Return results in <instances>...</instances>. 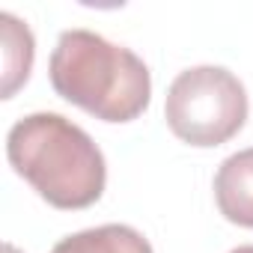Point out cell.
<instances>
[{"mask_svg": "<svg viewBox=\"0 0 253 253\" xmlns=\"http://www.w3.org/2000/svg\"><path fill=\"white\" fill-rule=\"evenodd\" d=\"M12 170L54 209H86L101 200L107 164L95 140L60 113H30L6 134Z\"/></svg>", "mask_w": 253, "mask_h": 253, "instance_id": "6da1fadb", "label": "cell"}, {"mask_svg": "<svg viewBox=\"0 0 253 253\" xmlns=\"http://www.w3.org/2000/svg\"><path fill=\"white\" fill-rule=\"evenodd\" d=\"M48 78L60 98L104 122H131L152 101L149 66L131 48L81 27L60 33Z\"/></svg>", "mask_w": 253, "mask_h": 253, "instance_id": "7a4b0ae2", "label": "cell"}, {"mask_svg": "<svg viewBox=\"0 0 253 253\" xmlns=\"http://www.w3.org/2000/svg\"><path fill=\"white\" fill-rule=\"evenodd\" d=\"M247 89L223 66H194L176 75L167 89L164 119L191 146L211 149L232 140L247 122Z\"/></svg>", "mask_w": 253, "mask_h": 253, "instance_id": "3957f363", "label": "cell"}, {"mask_svg": "<svg viewBox=\"0 0 253 253\" xmlns=\"http://www.w3.org/2000/svg\"><path fill=\"white\" fill-rule=\"evenodd\" d=\"M214 200L229 223L253 229V146L229 155L217 167Z\"/></svg>", "mask_w": 253, "mask_h": 253, "instance_id": "277c9868", "label": "cell"}, {"mask_svg": "<svg viewBox=\"0 0 253 253\" xmlns=\"http://www.w3.org/2000/svg\"><path fill=\"white\" fill-rule=\"evenodd\" d=\"M51 253H155L149 238L125 223H104L92 229H81L54 244Z\"/></svg>", "mask_w": 253, "mask_h": 253, "instance_id": "5b68a950", "label": "cell"}, {"mask_svg": "<svg viewBox=\"0 0 253 253\" xmlns=\"http://www.w3.org/2000/svg\"><path fill=\"white\" fill-rule=\"evenodd\" d=\"M0 36H3V98H12L30 78L36 39L30 27L12 12H0Z\"/></svg>", "mask_w": 253, "mask_h": 253, "instance_id": "8992f818", "label": "cell"}, {"mask_svg": "<svg viewBox=\"0 0 253 253\" xmlns=\"http://www.w3.org/2000/svg\"><path fill=\"white\" fill-rule=\"evenodd\" d=\"M229 253H253V244H241V247H235V250H229Z\"/></svg>", "mask_w": 253, "mask_h": 253, "instance_id": "52a82bcc", "label": "cell"}, {"mask_svg": "<svg viewBox=\"0 0 253 253\" xmlns=\"http://www.w3.org/2000/svg\"><path fill=\"white\" fill-rule=\"evenodd\" d=\"M3 253H21V250H18L15 244H9V241H6V244H3Z\"/></svg>", "mask_w": 253, "mask_h": 253, "instance_id": "ba28073f", "label": "cell"}]
</instances>
